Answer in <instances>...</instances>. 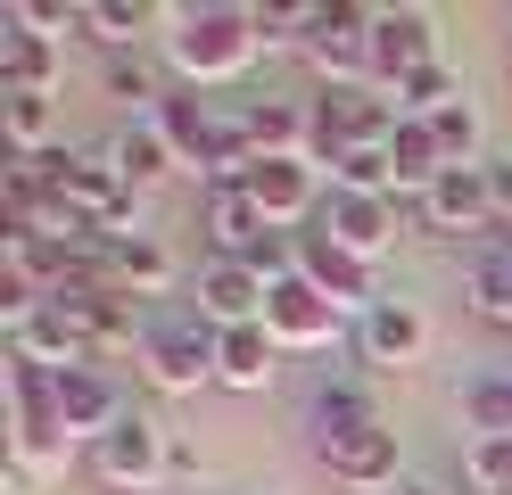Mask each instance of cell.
<instances>
[{
	"instance_id": "obj_35",
	"label": "cell",
	"mask_w": 512,
	"mask_h": 495,
	"mask_svg": "<svg viewBox=\"0 0 512 495\" xmlns=\"http://www.w3.org/2000/svg\"><path fill=\"white\" fill-rule=\"evenodd\" d=\"M397 495H446V487H430V479H405V487H397Z\"/></svg>"
},
{
	"instance_id": "obj_28",
	"label": "cell",
	"mask_w": 512,
	"mask_h": 495,
	"mask_svg": "<svg viewBox=\"0 0 512 495\" xmlns=\"http://www.w3.org/2000/svg\"><path fill=\"white\" fill-rule=\"evenodd\" d=\"M50 124H58L50 99H0V132H9V149H17V157H42Z\"/></svg>"
},
{
	"instance_id": "obj_17",
	"label": "cell",
	"mask_w": 512,
	"mask_h": 495,
	"mask_svg": "<svg viewBox=\"0 0 512 495\" xmlns=\"http://www.w3.org/2000/svg\"><path fill=\"white\" fill-rule=\"evenodd\" d=\"M356 339H364V355H372V363H389V372H397V363H413V355L430 347V322L413 314L405 297H380V306L356 322Z\"/></svg>"
},
{
	"instance_id": "obj_22",
	"label": "cell",
	"mask_w": 512,
	"mask_h": 495,
	"mask_svg": "<svg viewBox=\"0 0 512 495\" xmlns=\"http://www.w3.org/2000/svg\"><path fill=\"white\" fill-rule=\"evenodd\" d=\"M108 165H116V174H124V182H133V190H149L157 174H174V165H182V157H174V141H166V132H157V124L141 116V124H124V132H116V141H108Z\"/></svg>"
},
{
	"instance_id": "obj_15",
	"label": "cell",
	"mask_w": 512,
	"mask_h": 495,
	"mask_svg": "<svg viewBox=\"0 0 512 495\" xmlns=\"http://www.w3.org/2000/svg\"><path fill=\"white\" fill-rule=\"evenodd\" d=\"M149 124L174 141V157L190 165V174H207V165H215V132H223V124L207 116V99H199V91H166V99L149 108Z\"/></svg>"
},
{
	"instance_id": "obj_21",
	"label": "cell",
	"mask_w": 512,
	"mask_h": 495,
	"mask_svg": "<svg viewBox=\"0 0 512 495\" xmlns=\"http://www.w3.org/2000/svg\"><path fill=\"white\" fill-rule=\"evenodd\" d=\"M100 256H108V289L116 297H157L174 281V256L157 240H100Z\"/></svg>"
},
{
	"instance_id": "obj_31",
	"label": "cell",
	"mask_w": 512,
	"mask_h": 495,
	"mask_svg": "<svg viewBox=\"0 0 512 495\" xmlns=\"http://www.w3.org/2000/svg\"><path fill=\"white\" fill-rule=\"evenodd\" d=\"M463 479H471V495H512V438H471Z\"/></svg>"
},
{
	"instance_id": "obj_16",
	"label": "cell",
	"mask_w": 512,
	"mask_h": 495,
	"mask_svg": "<svg viewBox=\"0 0 512 495\" xmlns=\"http://www.w3.org/2000/svg\"><path fill=\"white\" fill-rule=\"evenodd\" d=\"M281 372V347L265 322H240V330H215V380L223 388H273Z\"/></svg>"
},
{
	"instance_id": "obj_5",
	"label": "cell",
	"mask_w": 512,
	"mask_h": 495,
	"mask_svg": "<svg viewBox=\"0 0 512 495\" xmlns=\"http://www.w3.org/2000/svg\"><path fill=\"white\" fill-rule=\"evenodd\" d=\"M141 363H149V388L199 396V388L215 380V330H199V322H157V330H141Z\"/></svg>"
},
{
	"instance_id": "obj_10",
	"label": "cell",
	"mask_w": 512,
	"mask_h": 495,
	"mask_svg": "<svg viewBox=\"0 0 512 495\" xmlns=\"http://www.w3.org/2000/svg\"><path fill=\"white\" fill-rule=\"evenodd\" d=\"M50 396H58V421H67V438H75V446H100L108 429L133 413V405L116 396V380H100L91 363H75V372H50Z\"/></svg>"
},
{
	"instance_id": "obj_1",
	"label": "cell",
	"mask_w": 512,
	"mask_h": 495,
	"mask_svg": "<svg viewBox=\"0 0 512 495\" xmlns=\"http://www.w3.org/2000/svg\"><path fill=\"white\" fill-rule=\"evenodd\" d=\"M265 50L256 42V9H232V0H207V9H182L174 33H166V66L190 83H232L248 75V58Z\"/></svg>"
},
{
	"instance_id": "obj_32",
	"label": "cell",
	"mask_w": 512,
	"mask_h": 495,
	"mask_svg": "<svg viewBox=\"0 0 512 495\" xmlns=\"http://www.w3.org/2000/svg\"><path fill=\"white\" fill-rule=\"evenodd\" d=\"M314 25H323L314 0H273V9H256V42H314Z\"/></svg>"
},
{
	"instance_id": "obj_25",
	"label": "cell",
	"mask_w": 512,
	"mask_h": 495,
	"mask_svg": "<svg viewBox=\"0 0 512 495\" xmlns=\"http://www.w3.org/2000/svg\"><path fill=\"white\" fill-rule=\"evenodd\" d=\"M463 421L479 438H512V372H479L463 388Z\"/></svg>"
},
{
	"instance_id": "obj_13",
	"label": "cell",
	"mask_w": 512,
	"mask_h": 495,
	"mask_svg": "<svg viewBox=\"0 0 512 495\" xmlns=\"http://www.w3.org/2000/svg\"><path fill=\"white\" fill-rule=\"evenodd\" d=\"M265 297H273V281H256L248 264L215 256L207 273H199V322H207V330H240V322H265Z\"/></svg>"
},
{
	"instance_id": "obj_27",
	"label": "cell",
	"mask_w": 512,
	"mask_h": 495,
	"mask_svg": "<svg viewBox=\"0 0 512 495\" xmlns=\"http://www.w3.org/2000/svg\"><path fill=\"white\" fill-rule=\"evenodd\" d=\"M430 132H438V149H446V165H479V108L471 99H446L438 116H422Z\"/></svg>"
},
{
	"instance_id": "obj_6",
	"label": "cell",
	"mask_w": 512,
	"mask_h": 495,
	"mask_svg": "<svg viewBox=\"0 0 512 495\" xmlns=\"http://www.w3.org/2000/svg\"><path fill=\"white\" fill-rule=\"evenodd\" d=\"M240 190L256 198V215H265L273 231H290V223H323V207H331L306 157H273V165H248V182H240Z\"/></svg>"
},
{
	"instance_id": "obj_26",
	"label": "cell",
	"mask_w": 512,
	"mask_h": 495,
	"mask_svg": "<svg viewBox=\"0 0 512 495\" xmlns=\"http://www.w3.org/2000/svg\"><path fill=\"white\" fill-rule=\"evenodd\" d=\"M372 421H380V413L364 405L356 388H323V396H314V413H306L314 446H323V438H347V429H372Z\"/></svg>"
},
{
	"instance_id": "obj_4",
	"label": "cell",
	"mask_w": 512,
	"mask_h": 495,
	"mask_svg": "<svg viewBox=\"0 0 512 495\" xmlns=\"http://www.w3.org/2000/svg\"><path fill=\"white\" fill-rule=\"evenodd\" d=\"M91 471H100L108 487H133V495H141V487H157V479L174 471V438H166L149 413H124L108 438L91 446Z\"/></svg>"
},
{
	"instance_id": "obj_23",
	"label": "cell",
	"mask_w": 512,
	"mask_h": 495,
	"mask_svg": "<svg viewBox=\"0 0 512 495\" xmlns=\"http://www.w3.org/2000/svg\"><path fill=\"white\" fill-rule=\"evenodd\" d=\"M389 165H397V198L413 190V198H430V182L446 174V149H438V132L422 124V116H405L397 124V141H389Z\"/></svg>"
},
{
	"instance_id": "obj_14",
	"label": "cell",
	"mask_w": 512,
	"mask_h": 495,
	"mask_svg": "<svg viewBox=\"0 0 512 495\" xmlns=\"http://www.w3.org/2000/svg\"><path fill=\"white\" fill-rule=\"evenodd\" d=\"M9 347L25 363H42V372H75V363H91V330L75 322V306H58V297H50L25 330H9Z\"/></svg>"
},
{
	"instance_id": "obj_19",
	"label": "cell",
	"mask_w": 512,
	"mask_h": 495,
	"mask_svg": "<svg viewBox=\"0 0 512 495\" xmlns=\"http://www.w3.org/2000/svg\"><path fill=\"white\" fill-rule=\"evenodd\" d=\"M58 75V42H34V33H0V99H50Z\"/></svg>"
},
{
	"instance_id": "obj_7",
	"label": "cell",
	"mask_w": 512,
	"mask_h": 495,
	"mask_svg": "<svg viewBox=\"0 0 512 495\" xmlns=\"http://www.w3.org/2000/svg\"><path fill=\"white\" fill-rule=\"evenodd\" d=\"M422 231L438 240H463V231H496V190H488V165H446L422 198Z\"/></svg>"
},
{
	"instance_id": "obj_3",
	"label": "cell",
	"mask_w": 512,
	"mask_h": 495,
	"mask_svg": "<svg viewBox=\"0 0 512 495\" xmlns=\"http://www.w3.org/2000/svg\"><path fill=\"white\" fill-rule=\"evenodd\" d=\"M347 322H364V314H347L339 297H323L306 273H290V281L265 297V330H273V347H339V339H347Z\"/></svg>"
},
{
	"instance_id": "obj_8",
	"label": "cell",
	"mask_w": 512,
	"mask_h": 495,
	"mask_svg": "<svg viewBox=\"0 0 512 495\" xmlns=\"http://www.w3.org/2000/svg\"><path fill=\"white\" fill-rule=\"evenodd\" d=\"M298 273L323 289V297H339L347 314H372V306H380V264L347 256L331 231H298Z\"/></svg>"
},
{
	"instance_id": "obj_12",
	"label": "cell",
	"mask_w": 512,
	"mask_h": 495,
	"mask_svg": "<svg viewBox=\"0 0 512 495\" xmlns=\"http://www.w3.org/2000/svg\"><path fill=\"white\" fill-rule=\"evenodd\" d=\"M323 471L339 487H397V429L372 421V429H347V438H323Z\"/></svg>"
},
{
	"instance_id": "obj_24",
	"label": "cell",
	"mask_w": 512,
	"mask_h": 495,
	"mask_svg": "<svg viewBox=\"0 0 512 495\" xmlns=\"http://www.w3.org/2000/svg\"><path fill=\"white\" fill-rule=\"evenodd\" d=\"M182 9H157V0H83V33L91 42H108V50H124V42H141L149 25H174Z\"/></svg>"
},
{
	"instance_id": "obj_20",
	"label": "cell",
	"mask_w": 512,
	"mask_h": 495,
	"mask_svg": "<svg viewBox=\"0 0 512 495\" xmlns=\"http://www.w3.org/2000/svg\"><path fill=\"white\" fill-rule=\"evenodd\" d=\"M265 231H273V223L256 215V198H248L240 182H215V190H207V240H215L223 256H232V264H240L256 240H265Z\"/></svg>"
},
{
	"instance_id": "obj_9",
	"label": "cell",
	"mask_w": 512,
	"mask_h": 495,
	"mask_svg": "<svg viewBox=\"0 0 512 495\" xmlns=\"http://www.w3.org/2000/svg\"><path fill=\"white\" fill-rule=\"evenodd\" d=\"M422 66H438V33L422 9H380L372 25V91H397L405 75H422Z\"/></svg>"
},
{
	"instance_id": "obj_18",
	"label": "cell",
	"mask_w": 512,
	"mask_h": 495,
	"mask_svg": "<svg viewBox=\"0 0 512 495\" xmlns=\"http://www.w3.org/2000/svg\"><path fill=\"white\" fill-rule=\"evenodd\" d=\"M240 132H248L256 165H273V157H306V108H298V99H248ZM306 165H314V157H306Z\"/></svg>"
},
{
	"instance_id": "obj_11",
	"label": "cell",
	"mask_w": 512,
	"mask_h": 495,
	"mask_svg": "<svg viewBox=\"0 0 512 495\" xmlns=\"http://www.w3.org/2000/svg\"><path fill=\"white\" fill-rule=\"evenodd\" d=\"M323 231L347 248V256H364L380 264L397 248V198H356V190H331V207H323Z\"/></svg>"
},
{
	"instance_id": "obj_30",
	"label": "cell",
	"mask_w": 512,
	"mask_h": 495,
	"mask_svg": "<svg viewBox=\"0 0 512 495\" xmlns=\"http://www.w3.org/2000/svg\"><path fill=\"white\" fill-rule=\"evenodd\" d=\"M389 99H397V116H438L446 99H463V83L446 75V66H422V75H405Z\"/></svg>"
},
{
	"instance_id": "obj_2",
	"label": "cell",
	"mask_w": 512,
	"mask_h": 495,
	"mask_svg": "<svg viewBox=\"0 0 512 495\" xmlns=\"http://www.w3.org/2000/svg\"><path fill=\"white\" fill-rule=\"evenodd\" d=\"M372 25H380L372 0H339V9H323L306 58H314V75H331V91H364L372 83Z\"/></svg>"
},
{
	"instance_id": "obj_33",
	"label": "cell",
	"mask_w": 512,
	"mask_h": 495,
	"mask_svg": "<svg viewBox=\"0 0 512 495\" xmlns=\"http://www.w3.org/2000/svg\"><path fill=\"white\" fill-rule=\"evenodd\" d=\"M471 306L488 314V322H504V330H512V256H488V264L471 273Z\"/></svg>"
},
{
	"instance_id": "obj_29",
	"label": "cell",
	"mask_w": 512,
	"mask_h": 495,
	"mask_svg": "<svg viewBox=\"0 0 512 495\" xmlns=\"http://www.w3.org/2000/svg\"><path fill=\"white\" fill-rule=\"evenodd\" d=\"M9 25L34 33V42H58V33H83V0H17Z\"/></svg>"
},
{
	"instance_id": "obj_34",
	"label": "cell",
	"mask_w": 512,
	"mask_h": 495,
	"mask_svg": "<svg viewBox=\"0 0 512 495\" xmlns=\"http://www.w3.org/2000/svg\"><path fill=\"white\" fill-rule=\"evenodd\" d=\"M108 91H116V99H149V108L166 99V83H157V66H141V58H116V66H108Z\"/></svg>"
}]
</instances>
